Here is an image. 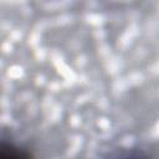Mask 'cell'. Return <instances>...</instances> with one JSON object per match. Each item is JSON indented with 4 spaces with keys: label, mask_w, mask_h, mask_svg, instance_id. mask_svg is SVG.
<instances>
[{
    "label": "cell",
    "mask_w": 159,
    "mask_h": 159,
    "mask_svg": "<svg viewBox=\"0 0 159 159\" xmlns=\"http://www.w3.org/2000/svg\"><path fill=\"white\" fill-rule=\"evenodd\" d=\"M107 159H150L142 149H119L108 155Z\"/></svg>",
    "instance_id": "7a4b0ae2"
},
{
    "label": "cell",
    "mask_w": 159,
    "mask_h": 159,
    "mask_svg": "<svg viewBox=\"0 0 159 159\" xmlns=\"http://www.w3.org/2000/svg\"><path fill=\"white\" fill-rule=\"evenodd\" d=\"M0 159H32L30 153L12 143L2 142L0 147Z\"/></svg>",
    "instance_id": "6da1fadb"
}]
</instances>
